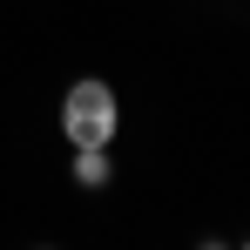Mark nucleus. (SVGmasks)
Instances as JSON below:
<instances>
[{"mask_svg": "<svg viewBox=\"0 0 250 250\" xmlns=\"http://www.w3.org/2000/svg\"><path fill=\"white\" fill-rule=\"evenodd\" d=\"M82 189H108L115 183V163H108V149H75V169H68Z\"/></svg>", "mask_w": 250, "mask_h": 250, "instance_id": "f03ea898", "label": "nucleus"}, {"mask_svg": "<svg viewBox=\"0 0 250 250\" xmlns=\"http://www.w3.org/2000/svg\"><path fill=\"white\" fill-rule=\"evenodd\" d=\"M115 128H122V102H115V88L102 82V75H82V82L61 95V135L75 149H108Z\"/></svg>", "mask_w": 250, "mask_h": 250, "instance_id": "f257e3e1", "label": "nucleus"}, {"mask_svg": "<svg viewBox=\"0 0 250 250\" xmlns=\"http://www.w3.org/2000/svg\"><path fill=\"white\" fill-rule=\"evenodd\" d=\"M237 250H250V237H244V244H237Z\"/></svg>", "mask_w": 250, "mask_h": 250, "instance_id": "20e7f679", "label": "nucleus"}, {"mask_svg": "<svg viewBox=\"0 0 250 250\" xmlns=\"http://www.w3.org/2000/svg\"><path fill=\"white\" fill-rule=\"evenodd\" d=\"M196 250H230V244H223V237H203V244H196Z\"/></svg>", "mask_w": 250, "mask_h": 250, "instance_id": "7ed1b4c3", "label": "nucleus"}]
</instances>
